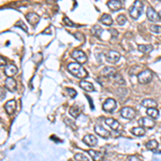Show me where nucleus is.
Instances as JSON below:
<instances>
[{
    "label": "nucleus",
    "instance_id": "obj_18",
    "mask_svg": "<svg viewBox=\"0 0 161 161\" xmlns=\"http://www.w3.org/2000/svg\"><path fill=\"white\" fill-rule=\"evenodd\" d=\"M80 86L82 87V89H84L85 91H90V92L95 91V87H93V85L91 84L90 82H87V80H80Z\"/></svg>",
    "mask_w": 161,
    "mask_h": 161
},
{
    "label": "nucleus",
    "instance_id": "obj_22",
    "mask_svg": "<svg viewBox=\"0 0 161 161\" xmlns=\"http://www.w3.org/2000/svg\"><path fill=\"white\" fill-rule=\"evenodd\" d=\"M105 124L113 130H117L119 128V123L117 120H115L114 118H106Z\"/></svg>",
    "mask_w": 161,
    "mask_h": 161
},
{
    "label": "nucleus",
    "instance_id": "obj_15",
    "mask_svg": "<svg viewBox=\"0 0 161 161\" xmlns=\"http://www.w3.org/2000/svg\"><path fill=\"white\" fill-rule=\"evenodd\" d=\"M116 73H117L116 69L113 68V67H105V68H103L101 71V74L103 75L104 77H113Z\"/></svg>",
    "mask_w": 161,
    "mask_h": 161
},
{
    "label": "nucleus",
    "instance_id": "obj_16",
    "mask_svg": "<svg viewBox=\"0 0 161 161\" xmlns=\"http://www.w3.org/2000/svg\"><path fill=\"white\" fill-rule=\"evenodd\" d=\"M108 6L112 11H118L123 8V3L120 0H110L108 2Z\"/></svg>",
    "mask_w": 161,
    "mask_h": 161
},
{
    "label": "nucleus",
    "instance_id": "obj_19",
    "mask_svg": "<svg viewBox=\"0 0 161 161\" xmlns=\"http://www.w3.org/2000/svg\"><path fill=\"white\" fill-rule=\"evenodd\" d=\"M69 112H70V115L72 117H74V118H77V117H79L80 115V113H82V108L79 105H73L70 108V110H69Z\"/></svg>",
    "mask_w": 161,
    "mask_h": 161
},
{
    "label": "nucleus",
    "instance_id": "obj_23",
    "mask_svg": "<svg viewBox=\"0 0 161 161\" xmlns=\"http://www.w3.org/2000/svg\"><path fill=\"white\" fill-rule=\"evenodd\" d=\"M142 105L146 108H156V106H157V102H156L154 99H144L142 101Z\"/></svg>",
    "mask_w": 161,
    "mask_h": 161
},
{
    "label": "nucleus",
    "instance_id": "obj_28",
    "mask_svg": "<svg viewBox=\"0 0 161 161\" xmlns=\"http://www.w3.org/2000/svg\"><path fill=\"white\" fill-rule=\"evenodd\" d=\"M91 31H92V33L95 34L96 37H98V38H102L101 36H102V32H103V29H102L101 27H99V26H93Z\"/></svg>",
    "mask_w": 161,
    "mask_h": 161
},
{
    "label": "nucleus",
    "instance_id": "obj_2",
    "mask_svg": "<svg viewBox=\"0 0 161 161\" xmlns=\"http://www.w3.org/2000/svg\"><path fill=\"white\" fill-rule=\"evenodd\" d=\"M143 9H144V4H143V2L140 1V0H135L129 10L130 16H131L133 19H138L139 17L141 16V14H142Z\"/></svg>",
    "mask_w": 161,
    "mask_h": 161
},
{
    "label": "nucleus",
    "instance_id": "obj_26",
    "mask_svg": "<svg viewBox=\"0 0 161 161\" xmlns=\"http://www.w3.org/2000/svg\"><path fill=\"white\" fill-rule=\"evenodd\" d=\"M146 148L149 151H155L158 148V142L156 140H151L146 143Z\"/></svg>",
    "mask_w": 161,
    "mask_h": 161
},
{
    "label": "nucleus",
    "instance_id": "obj_30",
    "mask_svg": "<svg viewBox=\"0 0 161 161\" xmlns=\"http://www.w3.org/2000/svg\"><path fill=\"white\" fill-rule=\"evenodd\" d=\"M153 49L151 45H139V51L142 52V53H148Z\"/></svg>",
    "mask_w": 161,
    "mask_h": 161
},
{
    "label": "nucleus",
    "instance_id": "obj_11",
    "mask_svg": "<svg viewBox=\"0 0 161 161\" xmlns=\"http://www.w3.org/2000/svg\"><path fill=\"white\" fill-rule=\"evenodd\" d=\"M3 72L8 77H13L17 73V68L15 65H6V66L4 67Z\"/></svg>",
    "mask_w": 161,
    "mask_h": 161
},
{
    "label": "nucleus",
    "instance_id": "obj_7",
    "mask_svg": "<svg viewBox=\"0 0 161 161\" xmlns=\"http://www.w3.org/2000/svg\"><path fill=\"white\" fill-rule=\"evenodd\" d=\"M139 124H140L141 127L148 128V129L155 127V121L151 117H142V118L139 119Z\"/></svg>",
    "mask_w": 161,
    "mask_h": 161
},
{
    "label": "nucleus",
    "instance_id": "obj_9",
    "mask_svg": "<svg viewBox=\"0 0 161 161\" xmlns=\"http://www.w3.org/2000/svg\"><path fill=\"white\" fill-rule=\"evenodd\" d=\"M146 15H147V18H148L149 22H154V23H155V22H158L160 19L159 14H158V13L154 10V8H151V6H148V8H147Z\"/></svg>",
    "mask_w": 161,
    "mask_h": 161
},
{
    "label": "nucleus",
    "instance_id": "obj_13",
    "mask_svg": "<svg viewBox=\"0 0 161 161\" xmlns=\"http://www.w3.org/2000/svg\"><path fill=\"white\" fill-rule=\"evenodd\" d=\"M95 132L100 136V138H103V139L110 138V133L108 132V130L104 129L101 125H96L95 126Z\"/></svg>",
    "mask_w": 161,
    "mask_h": 161
},
{
    "label": "nucleus",
    "instance_id": "obj_5",
    "mask_svg": "<svg viewBox=\"0 0 161 161\" xmlns=\"http://www.w3.org/2000/svg\"><path fill=\"white\" fill-rule=\"evenodd\" d=\"M72 57L77 60L79 64H85L87 61V56L85 55L84 52L80 51V49H75L72 52Z\"/></svg>",
    "mask_w": 161,
    "mask_h": 161
},
{
    "label": "nucleus",
    "instance_id": "obj_3",
    "mask_svg": "<svg viewBox=\"0 0 161 161\" xmlns=\"http://www.w3.org/2000/svg\"><path fill=\"white\" fill-rule=\"evenodd\" d=\"M153 80V73L149 70H144L141 71L138 74V80L141 84H148Z\"/></svg>",
    "mask_w": 161,
    "mask_h": 161
},
{
    "label": "nucleus",
    "instance_id": "obj_17",
    "mask_svg": "<svg viewBox=\"0 0 161 161\" xmlns=\"http://www.w3.org/2000/svg\"><path fill=\"white\" fill-rule=\"evenodd\" d=\"M4 87L10 91H15V89H16V80L13 77H8L6 80V83H4Z\"/></svg>",
    "mask_w": 161,
    "mask_h": 161
},
{
    "label": "nucleus",
    "instance_id": "obj_32",
    "mask_svg": "<svg viewBox=\"0 0 161 161\" xmlns=\"http://www.w3.org/2000/svg\"><path fill=\"white\" fill-rule=\"evenodd\" d=\"M149 29H151V32H154V33L161 34V26L151 25V27H149Z\"/></svg>",
    "mask_w": 161,
    "mask_h": 161
},
{
    "label": "nucleus",
    "instance_id": "obj_34",
    "mask_svg": "<svg viewBox=\"0 0 161 161\" xmlns=\"http://www.w3.org/2000/svg\"><path fill=\"white\" fill-rule=\"evenodd\" d=\"M15 26H16V27H21V28H23V29H24V31H26V32L28 31L27 27H26V25L23 23V22H21V21H19V22H17V23L15 24Z\"/></svg>",
    "mask_w": 161,
    "mask_h": 161
},
{
    "label": "nucleus",
    "instance_id": "obj_4",
    "mask_svg": "<svg viewBox=\"0 0 161 161\" xmlns=\"http://www.w3.org/2000/svg\"><path fill=\"white\" fill-rule=\"evenodd\" d=\"M102 108H103V110L105 111V112H108V113L113 112V111H115V108H117L116 100H114V99L105 100V101H104V103H103V105H102Z\"/></svg>",
    "mask_w": 161,
    "mask_h": 161
},
{
    "label": "nucleus",
    "instance_id": "obj_37",
    "mask_svg": "<svg viewBox=\"0 0 161 161\" xmlns=\"http://www.w3.org/2000/svg\"><path fill=\"white\" fill-rule=\"evenodd\" d=\"M65 121H66V123H68V125H69V126H71V127H72V128H74V129H77V127H75L74 125H72V121H71V120H69L68 118H66V119H65Z\"/></svg>",
    "mask_w": 161,
    "mask_h": 161
},
{
    "label": "nucleus",
    "instance_id": "obj_36",
    "mask_svg": "<svg viewBox=\"0 0 161 161\" xmlns=\"http://www.w3.org/2000/svg\"><path fill=\"white\" fill-rule=\"evenodd\" d=\"M64 22L68 26H73V23H72V22H70V19H69L68 17H64Z\"/></svg>",
    "mask_w": 161,
    "mask_h": 161
},
{
    "label": "nucleus",
    "instance_id": "obj_38",
    "mask_svg": "<svg viewBox=\"0 0 161 161\" xmlns=\"http://www.w3.org/2000/svg\"><path fill=\"white\" fill-rule=\"evenodd\" d=\"M0 60H1V67H6V60H3V57H1L0 58Z\"/></svg>",
    "mask_w": 161,
    "mask_h": 161
},
{
    "label": "nucleus",
    "instance_id": "obj_20",
    "mask_svg": "<svg viewBox=\"0 0 161 161\" xmlns=\"http://www.w3.org/2000/svg\"><path fill=\"white\" fill-rule=\"evenodd\" d=\"M100 23L103 24V25H105V26H111L113 24L112 16L108 14H103L101 17H100Z\"/></svg>",
    "mask_w": 161,
    "mask_h": 161
},
{
    "label": "nucleus",
    "instance_id": "obj_25",
    "mask_svg": "<svg viewBox=\"0 0 161 161\" xmlns=\"http://www.w3.org/2000/svg\"><path fill=\"white\" fill-rule=\"evenodd\" d=\"M131 132L135 136H143L145 134V129L143 127H135L131 130Z\"/></svg>",
    "mask_w": 161,
    "mask_h": 161
},
{
    "label": "nucleus",
    "instance_id": "obj_14",
    "mask_svg": "<svg viewBox=\"0 0 161 161\" xmlns=\"http://www.w3.org/2000/svg\"><path fill=\"white\" fill-rule=\"evenodd\" d=\"M4 110H6V112L9 115H12L15 112V110H16V102H15V100H9L4 104Z\"/></svg>",
    "mask_w": 161,
    "mask_h": 161
},
{
    "label": "nucleus",
    "instance_id": "obj_29",
    "mask_svg": "<svg viewBox=\"0 0 161 161\" xmlns=\"http://www.w3.org/2000/svg\"><path fill=\"white\" fill-rule=\"evenodd\" d=\"M116 22H117V24H118V25L123 26V25H125V24L127 23V17H126L124 14H120V15H118V16H117Z\"/></svg>",
    "mask_w": 161,
    "mask_h": 161
},
{
    "label": "nucleus",
    "instance_id": "obj_21",
    "mask_svg": "<svg viewBox=\"0 0 161 161\" xmlns=\"http://www.w3.org/2000/svg\"><path fill=\"white\" fill-rule=\"evenodd\" d=\"M88 154L90 155L91 159L93 161H103V156L99 153V151H92V149H89L88 151Z\"/></svg>",
    "mask_w": 161,
    "mask_h": 161
},
{
    "label": "nucleus",
    "instance_id": "obj_27",
    "mask_svg": "<svg viewBox=\"0 0 161 161\" xmlns=\"http://www.w3.org/2000/svg\"><path fill=\"white\" fill-rule=\"evenodd\" d=\"M113 80H115V83H116V84H119V85H125L126 84V80H124L123 75L119 74V73H116V74L113 77Z\"/></svg>",
    "mask_w": 161,
    "mask_h": 161
},
{
    "label": "nucleus",
    "instance_id": "obj_8",
    "mask_svg": "<svg viewBox=\"0 0 161 161\" xmlns=\"http://www.w3.org/2000/svg\"><path fill=\"white\" fill-rule=\"evenodd\" d=\"M105 59L108 62H111V64H115V62H117L120 59V55H119V53H117L115 51H108L105 55Z\"/></svg>",
    "mask_w": 161,
    "mask_h": 161
},
{
    "label": "nucleus",
    "instance_id": "obj_31",
    "mask_svg": "<svg viewBox=\"0 0 161 161\" xmlns=\"http://www.w3.org/2000/svg\"><path fill=\"white\" fill-rule=\"evenodd\" d=\"M74 159L77 161H89V158H87L84 154H75L74 155Z\"/></svg>",
    "mask_w": 161,
    "mask_h": 161
},
{
    "label": "nucleus",
    "instance_id": "obj_35",
    "mask_svg": "<svg viewBox=\"0 0 161 161\" xmlns=\"http://www.w3.org/2000/svg\"><path fill=\"white\" fill-rule=\"evenodd\" d=\"M126 161H141L140 158L136 157V156H128L126 158Z\"/></svg>",
    "mask_w": 161,
    "mask_h": 161
},
{
    "label": "nucleus",
    "instance_id": "obj_33",
    "mask_svg": "<svg viewBox=\"0 0 161 161\" xmlns=\"http://www.w3.org/2000/svg\"><path fill=\"white\" fill-rule=\"evenodd\" d=\"M66 90H67V92H68V95L70 96L71 98H74L75 96L77 95V91H75L74 89H72V88H66Z\"/></svg>",
    "mask_w": 161,
    "mask_h": 161
},
{
    "label": "nucleus",
    "instance_id": "obj_10",
    "mask_svg": "<svg viewBox=\"0 0 161 161\" xmlns=\"http://www.w3.org/2000/svg\"><path fill=\"white\" fill-rule=\"evenodd\" d=\"M83 142H84L86 145H88V146L93 147L97 145L98 140L95 135H92V134H86V135L83 138Z\"/></svg>",
    "mask_w": 161,
    "mask_h": 161
},
{
    "label": "nucleus",
    "instance_id": "obj_40",
    "mask_svg": "<svg viewBox=\"0 0 161 161\" xmlns=\"http://www.w3.org/2000/svg\"><path fill=\"white\" fill-rule=\"evenodd\" d=\"M159 17L161 18V10H160V12H159Z\"/></svg>",
    "mask_w": 161,
    "mask_h": 161
},
{
    "label": "nucleus",
    "instance_id": "obj_6",
    "mask_svg": "<svg viewBox=\"0 0 161 161\" xmlns=\"http://www.w3.org/2000/svg\"><path fill=\"white\" fill-rule=\"evenodd\" d=\"M120 115L126 119H132L135 116V111L132 108H129V106H126V108H123L120 110Z\"/></svg>",
    "mask_w": 161,
    "mask_h": 161
},
{
    "label": "nucleus",
    "instance_id": "obj_1",
    "mask_svg": "<svg viewBox=\"0 0 161 161\" xmlns=\"http://www.w3.org/2000/svg\"><path fill=\"white\" fill-rule=\"evenodd\" d=\"M68 70L71 74H73L74 77H79V79H85V77H88V73L87 71L80 66V64H75V62H72V64L68 65Z\"/></svg>",
    "mask_w": 161,
    "mask_h": 161
},
{
    "label": "nucleus",
    "instance_id": "obj_12",
    "mask_svg": "<svg viewBox=\"0 0 161 161\" xmlns=\"http://www.w3.org/2000/svg\"><path fill=\"white\" fill-rule=\"evenodd\" d=\"M26 18H27L28 23L32 26H36L39 23V21H40V16L34 12H30L28 14H26Z\"/></svg>",
    "mask_w": 161,
    "mask_h": 161
},
{
    "label": "nucleus",
    "instance_id": "obj_39",
    "mask_svg": "<svg viewBox=\"0 0 161 161\" xmlns=\"http://www.w3.org/2000/svg\"><path fill=\"white\" fill-rule=\"evenodd\" d=\"M3 97H6V91L4 88H1V99H3Z\"/></svg>",
    "mask_w": 161,
    "mask_h": 161
},
{
    "label": "nucleus",
    "instance_id": "obj_24",
    "mask_svg": "<svg viewBox=\"0 0 161 161\" xmlns=\"http://www.w3.org/2000/svg\"><path fill=\"white\" fill-rule=\"evenodd\" d=\"M146 113H147V115H148V117H151V118H153V119L159 118V111H158L156 108H147Z\"/></svg>",
    "mask_w": 161,
    "mask_h": 161
}]
</instances>
